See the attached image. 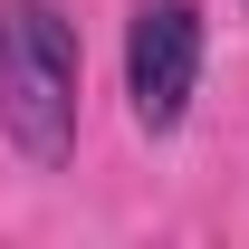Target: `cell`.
Here are the masks:
<instances>
[{"instance_id":"1","label":"cell","mask_w":249,"mask_h":249,"mask_svg":"<svg viewBox=\"0 0 249 249\" xmlns=\"http://www.w3.org/2000/svg\"><path fill=\"white\" fill-rule=\"evenodd\" d=\"M0 134L38 173L77 154V29L58 0H0Z\"/></svg>"},{"instance_id":"2","label":"cell","mask_w":249,"mask_h":249,"mask_svg":"<svg viewBox=\"0 0 249 249\" xmlns=\"http://www.w3.org/2000/svg\"><path fill=\"white\" fill-rule=\"evenodd\" d=\"M192 87H201V10H192V0H144L134 29H124L134 124H144V134H173V124L192 115Z\"/></svg>"}]
</instances>
